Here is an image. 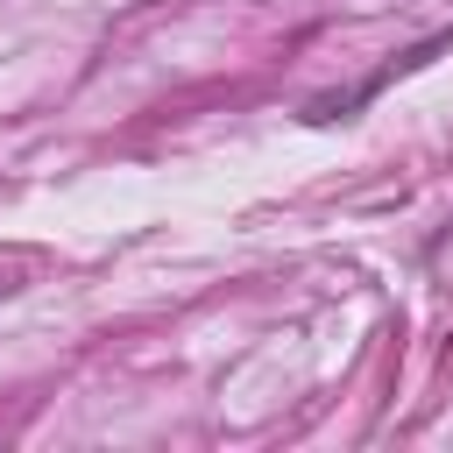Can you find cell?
<instances>
[{"label":"cell","instance_id":"cell-1","mask_svg":"<svg viewBox=\"0 0 453 453\" xmlns=\"http://www.w3.org/2000/svg\"><path fill=\"white\" fill-rule=\"evenodd\" d=\"M439 50H453V28H439V35H425V42H411L403 57H389L382 71H368L361 85H347V92H326V99H311V106H304V120H319V127H326V120H354V113H361V106H368V99H375V92H382L389 78H403V71H418V64H432Z\"/></svg>","mask_w":453,"mask_h":453},{"label":"cell","instance_id":"cell-2","mask_svg":"<svg viewBox=\"0 0 453 453\" xmlns=\"http://www.w3.org/2000/svg\"><path fill=\"white\" fill-rule=\"evenodd\" d=\"M14 290H28V262H0V297H14Z\"/></svg>","mask_w":453,"mask_h":453}]
</instances>
